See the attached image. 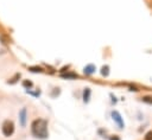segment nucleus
Here are the masks:
<instances>
[{
    "label": "nucleus",
    "instance_id": "f257e3e1",
    "mask_svg": "<svg viewBox=\"0 0 152 140\" xmlns=\"http://www.w3.org/2000/svg\"><path fill=\"white\" fill-rule=\"evenodd\" d=\"M31 133L34 138L38 139H46L49 135L48 132V121L44 119H36L31 123Z\"/></svg>",
    "mask_w": 152,
    "mask_h": 140
},
{
    "label": "nucleus",
    "instance_id": "f03ea898",
    "mask_svg": "<svg viewBox=\"0 0 152 140\" xmlns=\"http://www.w3.org/2000/svg\"><path fill=\"white\" fill-rule=\"evenodd\" d=\"M1 131H2V134L8 138L11 136L13 133H14V123L12 120H5L2 122V126H1Z\"/></svg>",
    "mask_w": 152,
    "mask_h": 140
},
{
    "label": "nucleus",
    "instance_id": "7ed1b4c3",
    "mask_svg": "<svg viewBox=\"0 0 152 140\" xmlns=\"http://www.w3.org/2000/svg\"><path fill=\"white\" fill-rule=\"evenodd\" d=\"M112 117H113L114 122L118 125V127H119L120 129H124V127H125V122H124V119H122L121 114H120L118 110H113V112H112Z\"/></svg>",
    "mask_w": 152,
    "mask_h": 140
},
{
    "label": "nucleus",
    "instance_id": "20e7f679",
    "mask_svg": "<svg viewBox=\"0 0 152 140\" xmlns=\"http://www.w3.org/2000/svg\"><path fill=\"white\" fill-rule=\"evenodd\" d=\"M26 121H27V109L24 107L19 112V123L23 128L26 127Z\"/></svg>",
    "mask_w": 152,
    "mask_h": 140
},
{
    "label": "nucleus",
    "instance_id": "39448f33",
    "mask_svg": "<svg viewBox=\"0 0 152 140\" xmlns=\"http://www.w3.org/2000/svg\"><path fill=\"white\" fill-rule=\"evenodd\" d=\"M83 72H84V75H87V76L93 75V74L95 72V65H93V64H88V65H86L84 69H83Z\"/></svg>",
    "mask_w": 152,
    "mask_h": 140
},
{
    "label": "nucleus",
    "instance_id": "423d86ee",
    "mask_svg": "<svg viewBox=\"0 0 152 140\" xmlns=\"http://www.w3.org/2000/svg\"><path fill=\"white\" fill-rule=\"evenodd\" d=\"M90 94H91L90 89H89V88H86V89H84V91H83V101H84V102H88V101H89Z\"/></svg>",
    "mask_w": 152,
    "mask_h": 140
},
{
    "label": "nucleus",
    "instance_id": "0eeeda50",
    "mask_svg": "<svg viewBox=\"0 0 152 140\" xmlns=\"http://www.w3.org/2000/svg\"><path fill=\"white\" fill-rule=\"evenodd\" d=\"M142 101L147 102V103H152V97L151 96H145V97H142Z\"/></svg>",
    "mask_w": 152,
    "mask_h": 140
},
{
    "label": "nucleus",
    "instance_id": "6e6552de",
    "mask_svg": "<svg viewBox=\"0 0 152 140\" xmlns=\"http://www.w3.org/2000/svg\"><path fill=\"white\" fill-rule=\"evenodd\" d=\"M101 74H102L103 76H107V75H108V66H103V68H102Z\"/></svg>",
    "mask_w": 152,
    "mask_h": 140
},
{
    "label": "nucleus",
    "instance_id": "1a4fd4ad",
    "mask_svg": "<svg viewBox=\"0 0 152 140\" xmlns=\"http://www.w3.org/2000/svg\"><path fill=\"white\" fill-rule=\"evenodd\" d=\"M145 140H152V131L148 132V133H146V135H145Z\"/></svg>",
    "mask_w": 152,
    "mask_h": 140
},
{
    "label": "nucleus",
    "instance_id": "9d476101",
    "mask_svg": "<svg viewBox=\"0 0 152 140\" xmlns=\"http://www.w3.org/2000/svg\"><path fill=\"white\" fill-rule=\"evenodd\" d=\"M109 140H120V138H119L118 135H113V136H110Z\"/></svg>",
    "mask_w": 152,
    "mask_h": 140
}]
</instances>
